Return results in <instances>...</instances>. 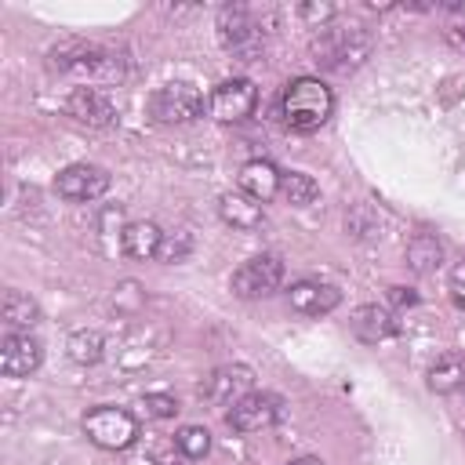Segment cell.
<instances>
[{"mask_svg":"<svg viewBox=\"0 0 465 465\" xmlns=\"http://www.w3.org/2000/svg\"><path fill=\"white\" fill-rule=\"evenodd\" d=\"M334 113V94L316 76H298L283 87V120L294 131H316Z\"/></svg>","mask_w":465,"mask_h":465,"instance_id":"obj_1","label":"cell"},{"mask_svg":"<svg viewBox=\"0 0 465 465\" xmlns=\"http://www.w3.org/2000/svg\"><path fill=\"white\" fill-rule=\"evenodd\" d=\"M51 62L62 73H73V76H84V80H94V84H113V80L124 76V58L116 51H105L98 44H80V40L58 44L51 51Z\"/></svg>","mask_w":465,"mask_h":465,"instance_id":"obj_2","label":"cell"},{"mask_svg":"<svg viewBox=\"0 0 465 465\" xmlns=\"http://www.w3.org/2000/svg\"><path fill=\"white\" fill-rule=\"evenodd\" d=\"M84 432L102 450H124L138 440V421L124 407H94L84 414Z\"/></svg>","mask_w":465,"mask_h":465,"instance_id":"obj_3","label":"cell"},{"mask_svg":"<svg viewBox=\"0 0 465 465\" xmlns=\"http://www.w3.org/2000/svg\"><path fill=\"white\" fill-rule=\"evenodd\" d=\"M312 51H316V62H323L327 69L349 73V69H356V65L367 58L371 40H367L360 29H323V33L316 36Z\"/></svg>","mask_w":465,"mask_h":465,"instance_id":"obj_4","label":"cell"},{"mask_svg":"<svg viewBox=\"0 0 465 465\" xmlns=\"http://www.w3.org/2000/svg\"><path fill=\"white\" fill-rule=\"evenodd\" d=\"M218 36L240 58H254L265 47V29L254 22V11L243 7V4L222 7V15H218Z\"/></svg>","mask_w":465,"mask_h":465,"instance_id":"obj_5","label":"cell"},{"mask_svg":"<svg viewBox=\"0 0 465 465\" xmlns=\"http://www.w3.org/2000/svg\"><path fill=\"white\" fill-rule=\"evenodd\" d=\"M203 109V98L193 84H163L149 98V116L156 124H189Z\"/></svg>","mask_w":465,"mask_h":465,"instance_id":"obj_6","label":"cell"},{"mask_svg":"<svg viewBox=\"0 0 465 465\" xmlns=\"http://www.w3.org/2000/svg\"><path fill=\"white\" fill-rule=\"evenodd\" d=\"M254 105H258V91H254V84L243 80V76L222 80V84L211 91V102H207V109H211V116H214L218 124H240V120H247V116L254 113Z\"/></svg>","mask_w":465,"mask_h":465,"instance_id":"obj_7","label":"cell"},{"mask_svg":"<svg viewBox=\"0 0 465 465\" xmlns=\"http://www.w3.org/2000/svg\"><path fill=\"white\" fill-rule=\"evenodd\" d=\"M283 280V262L276 254H254L232 272V294L240 298H265L280 287Z\"/></svg>","mask_w":465,"mask_h":465,"instance_id":"obj_8","label":"cell"},{"mask_svg":"<svg viewBox=\"0 0 465 465\" xmlns=\"http://www.w3.org/2000/svg\"><path fill=\"white\" fill-rule=\"evenodd\" d=\"M54 189H58V196H65L73 203H87L109 189V171L98 163H69L58 171Z\"/></svg>","mask_w":465,"mask_h":465,"instance_id":"obj_9","label":"cell"},{"mask_svg":"<svg viewBox=\"0 0 465 465\" xmlns=\"http://www.w3.org/2000/svg\"><path fill=\"white\" fill-rule=\"evenodd\" d=\"M280 418V400L272 392H247L243 400H236L225 414L232 432H262Z\"/></svg>","mask_w":465,"mask_h":465,"instance_id":"obj_10","label":"cell"},{"mask_svg":"<svg viewBox=\"0 0 465 465\" xmlns=\"http://www.w3.org/2000/svg\"><path fill=\"white\" fill-rule=\"evenodd\" d=\"M251 381H254L251 367H243V363H229V367H218V371H211V374L203 378L200 396L211 400V403L232 407L236 400H243V396L251 392Z\"/></svg>","mask_w":465,"mask_h":465,"instance_id":"obj_11","label":"cell"},{"mask_svg":"<svg viewBox=\"0 0 465 465\" xmlns=\"http://www.w3.org/2000/svg\"><path fill=\"white\" fill-rule=\"evenodd\" d=\"M44 360V345L25 331H11L0 345V367L7 378H29Z\"/></svg>","mask_w":465,"mask_h":465,"instance_id":"obj_12","label":"cell"},{"mask_svg":"<svg viewBox=\"0 0 465 465\" xmlns=\"http://www.w3.org/2000/svg\"><path fill=\"white\" fill-rule=\"evenodd\" d=\"M65 113L87 127H113L120 116H116V105L98 91V87H76L69 98H65Z\"/></svg>","mask_w":465,"mask_h":465,"instance_id":"obj_13","label":"cell"},{"mask_svg":"<svg viewBox=\"0 0 465 465\" xmlns=\"http://www.w3.org/2000/svg\"><path fill=\"white\" fill-rule=\"evenodd\" d=\"M287 302H291V309L302 312V316H327L331 309H338L341 294H338V287H331V283H320V280H298V283H291Z\"/></svg>","mask_w":465,"mask_h":465,"instance_id":"obj_14","label":"cell"},{"mask_svg":"<svg viewBox=\"0 0 465 465\" xmlns=\"http://www.w3.org/2000/svg\"><path fill=\"white\" fill-rule=\"evenodd\" d=\"M280 182H283V174L269 160H247L240 167V193H247L258 203H269L280 193Z\"/></svg>","mask_w":465,"mask_h":465,"instance_id":"obj_15","label":"cell"},{"mask_svg":"<svg viewBox=\"0 0 465 465\" xmlns=\"http://www.w3.org/2000/svg\"><path fill=\"white\" fill-rule=\"evenodd\" d=\"M160 243H163V232H160L156 222H127L120 229V251L127 258H138V262L156 258L160 254Z\"/></svg>","mask_w":465,"mask_h":465,"instance_id":"obj_16","label":"cell"},{"mask_svg":"<svg viewBox=\"0 0 465 465\" xmlns=\"http://www.w3.org/2000/svg\"><path fill=\"white\" fill-rule=\"evenodd\" d=\"M352 334H356L360 341H367V345H378V341H385V338L396 334V320H392L389 309L360 305V309L352 312Z\"/></svg>","mask_w":465,"mask_h":465,"instance_id":"obj_17","label":"cell"},{"mask_svg":"<svg viewBox=\"0 0 465 465\" xmlns=\"http://www.w3.org/2000/svg\"><path fill=\"white\" fill-rule=\"evenodd\" d=\"M218 214L232 225V229H258L262 225V203L251 200L247 193H222L218 196Z\"/></svg>","mask_w":465,"mask_h":465,"instance_id":"obj_18","label":"cell"},{"mask_svg":"<svg viewBox=\"0 0 465 465\" xmlns=\"http://www.w3.org/2000/svg\"><path fill=\"white\" fill-rule=\"evenodd\" d=\"M440 262H443L440 240H436L432 232H414L411 243H407V265H411L418 276H429V272L440 269Z\"/></svg>","mask_w":465,"mask_h":465,"instance_id":"obj_19","label":"cell"},{"mask_svg":"<svg viewBox=\"0 0 465 465\" xmlns=\"http://www.w3.org/2000/svg\"><path fill=\"white\" fill-rule=\"evenodd\" d=\"M429 389L440 396H450L458 389H465V363L458 356H443L429 367Z\"/></svg>","mask_w":465,"mask_h":465,"instance_id":"obj_20","label":"cell"},{"mask_svg":"<svg viewBox=\"0 0 465 465\" xmlns=\"http://www.w3.org/2000/svg\"><path fill=\"white\" fill-rule=\"evenodd\" d=\"M65 349H69V360H73V363L94 367V363L102 360V352H105V341H102L98 331H76V334H69Z\"/></svg>","mask_w":465,"mask_h":465,"instance_id":"obj_21","label":"cell"},{"mask_svg":"<svg viewBox=\"0 0 465 465\" xmlns=\"http://www.w3.org/2000/svg\"><path fill=\"white\" fill-rule=\"evenodd\" d=\"M4 320H7V327H33L40 320V305L22 291H7L4 294Z\"/></svg>","mask_w":465,"mask_h":465,"instance_id":"obj_22","label":"cell"},{"mask_svg":"<svg viewBox=\"0 0 465 465\" xmlns=\"http://www.w3.org/2000/svg\"><path fill=\"white\" fill-rule=\"evenodd\" d=\"M280 193L287 196V203H294V207H309V203L320 196V185H316L305 171H287L283 182H280Z\"/></svg>","mask_w":465,"mask_h":465,"instance_id":"obj_23","label":"cell"},{"mask_svg":"<svg viewBox=\"0 0 465 465\" xmlns=\"http://www.w3.org/2000/svg\"><path fill=\"white\" fill-rule=\"evenodd\" d=\"M174 447H178L189 461H196V458H203V454L211 450V432H207L203 425H185V429L174 432Z\"/></svg>","mask_w":465,"mask_h":465,"instance_id":"obj_24","label":"cell"},{"mask_svg":"<svg viewBox=\"0 0 465 465\" xmlns=\"http://www.w3.org/2000/svg\"><path fill=\"white\" fill-rule=\"evenodd\" d=\"M193 251V240L185 232H163V243H160V262H185Z\"/></svg>","mask_w":465,"mask_h":465,"instance_id":"obj_25","label":"cell"},{"mask_svg":"<svg viewBox=\"0 0 465 465\" xmlns=\"http://www.w3.org/2000/svg\"><path fill=\"white\" fill-rule=\"evenodd\" d=\"M142 411H145V418H174L178 400L167 392H149V396H142Z\"/></svg>","mask_w":465,"mask_h":465,"instance_id":"obj_26","label":"cell"},{"mask_svg":"<svg viewBox=\"0 0 465 465\" xmlns=\"http://www.w3.org/2000/svg\"><path fill=\"white\" fill-rule=\"evenodd\" d=\"M450 298L458 302V309H465V262L450 269Z\"/></svg>","mask_w":465,"mask_h":465,"instance_id":"obj_27","label":"cell"},{"mask_svg":"<svg viewBox=\"0 0 465 465\" xmlns=\"http://www.w3.org/2000/svg\"><path fill=\"white\" fill-rule=\"evenodd\" d=\"M153 461H156V465H185L189 458L171 443V447H156V450H153Z\"/></svg>","mask_w":465,"mask_h":465,"instance_id":"obj_28","label":"cell"},{"mask_svg":"<svg viewBox=\"0 0 465 465\" xmlns=\"http://www.w3.org/2000/svg\"><path fill=\"white\" fill-rule=\"evenodd\" d=\"M302 15H305V18H316V22H327V18L334 15V7H331V4H320V7H316V4H305Z\"/></svg>","mask_w":465,"mask_h":465,"instance_id":"obj_29","label":"cell"},{"mask_svg":"<svg viewBox=\"0 0 465 465\" xmlns=\"http://www.w3.org/2000/svg\"><path fill=\"white\" fill-rule=\"evenodd\" d=\"M389 298H392L396 305H414V302H418V294H414V291H403V287H392Z\"/></svg>","mask_w":465,"mask_h":465,"instance_id":"obj_30","label":"cell"},{"mask_svg":"<svg viewBox=\"0 0 465 465\" xmlns=\"http://www.w3.org/2000/svg\"><path fill=\"white\" fill-rule=\"evenodd\" d=\"M298 465H323L320 458H298Z\"/></svg>","mask_w":465,"mask_h":465,"instance_id":"obj_31","label":"cell"},{"mask_svg":"<svg viewBox=\"0 0 465 465\" xmlns=\"http://www.w3.org/2000/svg\"><path fill=\"white\" fill-rule=\"evenodd\" d=\"M461 44H465V29H461Z\"/></svg>","mask_w":465,"mask_h":465,"instance_id":"obj_32","label":"cell"},{"mask_svg":"<svg viewBox=\"0 0 465 465\" xmlns=\"http://www.w3.org/2000/svg\"><path fill=\"white\" fill-rule=\"evenodd\" d=\"M287 465H298V461H287Z\"/></svg>","mask_w":465,"mask_h":465,"instance_id":"obj_33","label":"cell"}]
</instances>
